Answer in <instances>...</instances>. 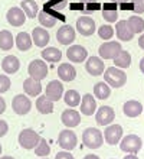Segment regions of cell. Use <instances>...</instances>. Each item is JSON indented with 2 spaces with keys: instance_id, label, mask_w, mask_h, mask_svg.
Returning <instances> with one entry per match:
<instances>
[{
  "instance_id": "obj_46",
  "label": "cell",
  "mask_w": 144,
  "mask_h": 159,
  "mask_svg": "<svg viewBox=\"0 0 144 159\" xmlns=\"http://www.w3.org/2000/svg\"><path fill=\"white\" fill-rule=\"evenodd\" d=\"M124 159H138L136 156V153H128L127 156H124Z\"/></svg>"
},
{
  "instance_id": "obj_37",
  "label": "cell",
  "mask_w": 144,
  "mask_h": 159,
  "mask_svg": "<svg viewBox=\"0 0 144 159\" xmlns=\"http://www.w3.org/2000/svg\"><path fill=\"white\" fill-rule=\"evenodd\" d=\"M98 35H99V38L104 39V41H110V39L114 36V28H112L111 25H103V26H99Z\"/></svg>"
},
{
  "instance_id": "obj_17",
  "label": "cell",
  "mask_w": 144,
  "mask_h": 159,
  "mask_svg": "<svg viewBox=\"0 0 144 159\" xmlns=\"http://www.w3.org/2000/svg\"><path fill=\"white\" fill-rule=\"evenodd\" d=\"M61 120L66 127H76L81 123V114L74 109H66L62 111Z\"/></svg>"
},
{
  "instance_id": "obj_44",
  "label": "cell",
  "mask_w": 144,
  "mask_h": 159,
  "mask_svg": "<svg viewBox=\"0 0 144 159\" xmlns=\"http://www.w3.org/2000/svg\"><path fill=\"white\" fill-rule=\"evenodd\" d=\"M6 111V101L3 97H0V114H3Z\"/></svg>"
},
{
  "instance_id": "obj_30",
  "label": "cell",
  "mask_w": 144,
  "mask_h": 159,
  "mask_svg": "<svg viewBox=\"0 0 144 159\" xmlns=\"http://www.w3.org/2000/svg\"><path fill=\"white\" fill-rule=\"evenodd\" d=\"M111 94V87L107 83H97L94 85V96L98 100H107Z\"/></svg>"
},
{
  "instance_id": "obj_18",
  "label": "cell",
  "mask_w": 144,
  "mask_h": 159,
  "mask_svg": "<svg viewBox=\"0 0 144 159\" xmlns=\"http://www.w3.org/2000/svg\"><path fill=\"white\" fill-rule=\"evenodd\" d=\"M123 111L127 117H131V119L138 117L143 113V106H141L140 101H137V100H128L124 103Z\"/></svg>"
},
{
  "instance_id": "obj_5",
  "label": "cell",
  "mask_w": 144,
  "mask_h": 159,
  "mask_svg": "<svg viewBox=\"0 0 144 159\" xmlns=\"http://www.w3.org/2000/svg\"><path fill=\"white\" fill-rule=\"evenodd\" d=\"M121 51H123V48H121V43H120V42L107 41L99 46L98 52H99V57L103 59H114Z\"/></svg>"
},
{
  "instance_id": "obj_36",
  "label": "cell",
  "mask_w": 144,
  "mask_h": 159,
  "mask_svg": "<svg viewBox=\"0 0 144 159\" xmlns=\"http://www.w3.org/2000/svg\"><path fill=\"white\" fill-rule=\"evenodd\" d=\"M50 153V146L48 145L45 139H41L39 143H37V146L35 148V155L39 156V158H46V156Z\"/></svg>"
},
{
  "instance_id": "obj_9",
  "label": "cell",
  "mask_w": 144,
  "mask_h": 159,
  "mask_svg": "<svg viewBox=\"0 0 144 159\" xmlns=\"http://www.w3.org/2000/svg\"><path fill=\"white\" fill-rule=\"evenodd\" d=\"M115 119V111L110 106H103L95 111V121L99 126H108Z\"/></svg>"
},
{
  "instance_id": "obj_7",
  "label": "cell",
  "mask_w": 144,
  "mask_h": 159,
  "mask_svg": "<svg viewBox=\"0 0 144 159\" xmlns=\"http://www.w3.org/2000/svg\"><path fill=\"white\" fill-rule=\"evenodd\" d=\"M28 72H29V77H32V78L37 80V81H42L48 75V65L42 59H33L32 62L29 64Z\"/></svg>"
},
{
  "instance_id": "obj_33",
  "label": "cell",
  "mask_w": 144,
  "mask_h": 159,
  "mask_svg": "<svg viewBox=\"0 0 144 159\" xmlns=\"http://www.w3.org/2000/svg\"><path fill=\"white\" fill-rule=\"evenodd\" d=\"M127 23L130 26V29L133 30V34H143L144 32V19L140 16H131L127 19Z\"/></svg>"
},
{
  "instance_id": "obj_21",
  "label": "cell",
  "mask_w": 144,
  "mask_h": 159,
  "mask_svg": "<svg viewBox=\"0 0 144 159\" xmlns=\"http://www.w3.org/2000/svg\"><path fill=\"white\" fill-rule=\"evenodd\" d=\"M19 68H20V61L15 55H7L2 61V70L6 74H16L19 71Z\"/></svg>"
},
{
  "instance_id": "obj_34",
  "label": "cell",
  "mask_w": 144,
  "mask_h": 159,
  "mask_svg": "<svg viewBox=\"0 0 144 159\" xmlns=\"http://www.w3.org/2000/svg\"><path fill=\"white\" fill-rule=\"evenodd\" d=\"M81 94H79L76 90H68L65 91V96H63V100L69 107H76V106L81 104Z\"/></svg>"
},
{
  "instance_id": "obj_25",
  "label": "cell",
  "mask_w": 144,
  "mask_h": 159,
  "mask_svg": "<svg viewBox=\"0 0 144 159\" xmlns=\"http://www.w3.org/2000/svg\"><path fill=\"white\" fill-rule=\"evenodd\" d=\"M15 43H16L17 49L19 51H29L32 48V36L28 34V32H19L15 39Z\"/></svg>"
},
{
  "instance_id": "obj_23",
  "label": "cell",
  "mask_w": 144,
  "mask_h": 159,
  "mask_svg": "<svg viewBox=\"0 0 144 159\" xmlns=\"http://www.w3.org/2000/svg\"><path fill=\"white\" fill-rule=\"evenodd\" d=\"M23 90H25L26 96H30V97H36L39 96L42 93V85H41V81L29 77V78L25 80L23 83Z\"/></svg>"
},
{
  "instance_id": "obj_1",
  "label": "cell",
  "mask_w": 144,
  "mask_h": 159,
  "mask_svg": "<svg viewBox=\"0 0 144 159\" xmlns=\"http://www.w3.org/2000/svg\"><path fill=\"white\" fill-rule=\"evenodd\" d=\"M104 80L111 88H120L127 83V74L118 67H110L104 71Z\"/></svg>"
},
{
  "instance_id": "obj_51",
  "label": "cell",
  "mask_w": 144,
  "mask_h": 159,
  "mask_svg": "<svg viewBox=\"0 0 144 159\" xmlns=\"http://www.w3.org/2000/svg\"><path fill=\"white\" fill-rule=\"evenodd\" d=\"M0 156H2V145H0Z\"/></svg>"
},
{
  "instance_id": "obj_16",
  "label": "cell",
  "mask_w": 144,
  "mask_h": 159,
  "mask_svg": "<svg viewBox=\"0 0 144 159\" xmlns=\"http://www.w3.org/2000/svg\"><path fill=\"white\" fill-rule=\"evenodd\" d=\"M6 19L12 26L15 28H19L25 23L26 20V15L25 12L22 10V7H10L7 10V15H6Z\"/></svg>"
},
{
  "instance_id": "obj_10",
  "label": "cell",
  "mask_w": 144,
  "mask_h": 159,
  "mask_svg": "<svg viewBox=\"0 0 144 159\" xmlns=\"http://www.w3.org/2000/svg\"><path fill=\"white\" fill-rule=\"evenodd\" d=\"M76 30H78L82 36H91V35H94V32L97 30L94 19L89 16L78 17V20H76Z\"/></svg>"
},
{
  "instance_id": "obj_45",
  "label": "cell",
  "mask_w": 144,
  "mask_h": 159,
  "mask_svg": "<svg viewBox=\"0 0 144 159\" xmlns=\"http://www.w3.org/2000/svg\"><path fill=\"white\" fill-rule=\"evenodd\" d=\"M138 46H140L141 49H144V34L138 38Z\"/></svg>"
},
{
  "instance_id": "obj_15",
  "label": "cell",
  "mask_w": 144,
  "mask_h": 159,
  "mask_svg": "<svg viewBox=\"0 0 144 159\" xmlns=\"http://www.w3.org/2000/svg\"><path fill=\"white\" fill-rule=\"evenodd\" d=\"M66 57H68V59L72 61V62L79 64V62H84L86 59L88 52H86V49L82 45H72L66 51Z\"/></svg>"
},
{
  "instance_id": "obj_40",
  "label": "cell",
  "mask_w": 144,
  "mask_h": 159,
  "mask_svg": "<svg viewBox=\"0 0 144 159\" xmlns=\"http://www.w3.org/2000/svg\"><path fill=\"white\" fill-rule=\"evenodd\" d=\"M81 3L84 4V10H88V12L99 10V7H101L97 0H81Z\"/></svg>"
},
{
  "instance_id": "obj_49",
  "label": "cell",
  "mask_w": 144,
  "mask_h": 159,
  "mask_svg": "<svg viewBox=\"0 0 144 159\" xmlns=\"http://www.w3.org/2000/svg\"><path fill=\"white\" fill-rule=\"evenodd\" d=\"M84 159H99V158L97 155H86Z\"/></svg>"
},
{
  "instance_id": "obj_28",
  "label": "cell",
  "mask_w": 144,
  "mask_h": 159,
  "mask_svg": "<svg viewBox=\"0 0 144 159\" xmlns=\"http://www.w3.org/2000/svg\"><path fill=\"white\" fill-rule=\"evenodd\" d=\"M103 17L108 23H114L118 19V13H117V6L115 3H107L103 7Z\"/></svg>"
},
{
  "instance_id": "obj_14",
  "label": "cell",
  "mask_w": 144,
  "mask_h": 159,
  "mask_svg": "<svg viewBox=\"0 0 144 159\" xmlns=\"http://www.w3.org/2000/svg\"><path fill=\"white\" fill-rule=\"evenodd\" d=\"M56 39L61 45H71L75 41V29L71 25H63L58 29Z\"/></svg>"
},
{
  "instance_id": "obj_24",
  "label": "cell",
  "mask_w": 144,
  "mask_h": 159,
  "mask_svg": "<svg viewBox=\"0 0 144 159\" xmlns=\"http://www.w3.org/2000/svg\"><path fill=\"white\" fill-rule=\"evenodd\" d=\"M58 75L62 81L65 83H69V81H74L75 77H76V71L72 64H61L58 67Z\"/></svg>"
},
{
  "instance_id": "obj_39",
  "label": "cell",
  "mask_w": 144,
  "mask_h": 159,
  "mask_svg": "<svg viewBox=\"0 0 144 159\" xmlns=\"http://www.w3.org/2000/svg\"><path fill=\"white\" fill-rule=\"evenodd\" d=\"M10 85H12L10 78H9L7 75H4V74H0V94H3V93L9 91Z\"/></svg>"
},
{
  "instance_id": "obj_38",
  "label": "cell",
  "mask_w": 144,
  "mask_h": 159,
  "mask_svg": "<svg viewBox=\"0 0 144 159\" xmlns=\"http://www.w3.org/2000/svg\"><path fill=\"white\" fill-rule=\"evenodd\" d=\"M65 6H66V0H49V2L43 6V9H49V10L61 12Z\"/></svg>"
},
{
  "instance_id": "obj_42",
  "label": "cell",
  "mask_w": 144,
  "mask_h": 159,
  "mask_svg": "<svg viewBox=\"0 0 144 159\" xmlns=\"http://www.w3.org/2000/svg\"><path fill=\"white\" fill-rule=\"evenodd\" d=\"M7 132H9V125L4 120H0V138L6 136Z\"/></svg>"
},
{
  "instance_id": "obj_35",
  "label": "cell",
  "mask_w": 144,
  "mask_h": 159,
  "mask_svg": "<svg viewBox=\"0 0 144 159\" xmlns=\"http://www.w3.org/2000/svg\"><path fill=\"white\" fill-rule=\"evenodd\" d=\"M37 20H39V23H41L43 28H54V26L56 25L58 19L52 16L50 13L42 10V12L37 13Z\"/></svg>"
},
{
  "instance_id": "obj_26",
  "label": "cell",
  "mask_w": 144,
  "mask_h": 159,
  "mask_svg": "<svg viewBox=\"0 0 144 159\" xmlns=\"http://www.w3.org/2000/svg\"><path fill=\"white\" fill-rule=\"evenodd\" d=\"M36 109L41 114H50L54 111V101L46 96H39L36 100Z\"/></svg>"
},
{
  "instance_id": "obj_19",
  "label": "cell",
  "mask_w": 144,
  "mask_h": 159,
  "mask_svg": "<svg viewBox=\"0 0 144 159\" xmlns=\"http://www.w3.org/2000/svg\"><path fill=\"white\" fill-rule=\"evenodd\" d=\"M49 39H50L49 32L46 29H43V28H35L32 30V41L39 48H45L49 43Z\"/></svg>"
},
{
  "instance_id": "obj_48",
  "label": "cell",
  "mask_w": 144,
  "mask_h": 159,
  "mask_svg": "<svg viewBox=\"0 0 144 159\" xmlns=\"http://www.w3.org/2000/svg\"><path fill=\"white\" fill-rule=\"evenodd\" d=\"M112 3H120V4H123V3H127L128 0H111Z\"/></svg>"
},
{
  "instance_id": "obj_4",
  "label": "cell",
  "mask_w": 144,
  "mask_h": 159,
  "mask_svg": "<svg viewBox=\"0 0 144 159\" xmlns=\"http://www.w3.org/2000/svg\"><path fill=\"white\" fill-rule=\"evenodd\" d=\"M41 140V136L39 133H36L35 130L32 129H25L19 133V138H17V142L23 149H35L37 146V143Z\"/></svg>"
},
{
  "instance_id": "obj_31",
  "label": "cell",
  "mask_w": 144,
  "mask_h": 159,
  "mask_svg": "<svg viewBox=\"0 0 144 159\" xmlns=\"http://www.w3.org/2000/svg\"><path fill=\"white\" fill-rule=\"evenodd\" d=\"M42 58L45 59V61H49V62H58L62 58V52L58 48L49 46V48H45V49L42 51Z\"/></svg>"
},
{
  "instance_id": "obj_22",
  "label": "cell",
  "mask_w": 144,
  "mask_h": 159,
  "mask_svg": "<svg viewBox=\"0 0 144 159\" xmlns=\"http://www.w3.org/2000/svg\"><path fill=\"white\" fill-rule=\"evenodd\" d=\"M97 111V101L91 94H85L81 98V113L85 116H92Z\"/></svg>"
},
{
  "instance_id": "obj_8",
  "label": "cell",
  "mask_w": 144,
  "mask_h": 159,
  "mask_svg": "<svg viewBox=\"0 0 144 159\" xmlns=\"http://www.w3.org/2000/svg\"><path fill=\"white\" fill-rule=\"evenodd\" d=\"M78 138L72 130H62L59 136H58V145L63 149V151H72L76 148Z\"/></svg>"
},
{
  "instance_id": "obj_47",
  "label": "cell",
  "mask_w": 144,
  "mask_h": 159,
  "mask_svg": "<svg viewBox=\"0 0 144 159\" xmlns=\"http://www.w3.org/2000/svg\"><path fill=\"white\" fill-rule=\"evenodd\" d=\"M140 71L144 74V58H141V61H140Z\"/></svg>"
},
{
  "instance_id": "obj_13",
  "label": "cell",
  "mask_w": 144,
  "mask_h": 159,
  "mask_svg": "<svg viewBox=\"0 0 144 159\" xmlns=\"http://www.w3.org/2000/svg\"><path fill=\"white\" fill-rule=\"evenodd\" d=\"M45 96L52 101H58L63 97V84L59 80H54L46 85L45 90Z\"/></svg>"
},
{
  "instance_id": "obj_32",
  "label": "cell",
  "mask_w": 144,
  "mask_h": 159,
  "mask_svg": "<svg viewBox=\"0 0 144 159\" xmlns=\"http://www.w3.org/2000/svg\"><path fill=\"white\" fill-rule=\"evenodd\" d=\"M114 65L115 67L121 68V70H125L131 65V55L127 51H121L117 57L114 58Z\"/></svg>"
},
{
  "instance_id": "obj_6",
  "label": "cell",
  "mask_w": 144,
  "mask_h": 159,
  "mask_svg": "<svg viewBox=\"0 0 144 159\" xmlns=\"http://www.w3.org/2000/svg\"><path fill=\"white\" fill-rule=\"evenodd\" d=\"M12 109H13V111L16 114H19V116H25V114H28L29 111H30V109H32V101H30V98H29L28 96H25V94H17L12 100Z\"/></svg>"
},
{
  "instance_id": "obj_20",
  "label": "cell",
  "mask_w": 144,
  "mask_h": 159,
  "mask_svg": "<svg viewBox=\"0 0 144 159\" xmlns=\"http://www.w3.org/2000/svg\"><path fill=\"white\" fill-rule=\"evenodd\" d=\"M115 34H117V38H118L120 41H123V42L131 41L133 36H134L133 30L130 29V26H128L127 20L117 22V25H115Z\"/></svg>"
},
{
  "instance_id": "obj_41",
  "label": "cell",
  "mask_w": 144,
  "mask_h": 159,
  "mask_svg": "<svg viewBox=\"0 0 144 159\" xmlns=\"http://www.w3.org/2000/svg\"><path fill=\"white\" fill-rule=\"evenodd\" d=\"M131 10L137 15L144 13V0H131Z\"/></svg>"
},
{
  "instance_id": "obj_29",
  "label": "cell",
  "mask_w": 144,
  "mask_h": 159,
  "mask_svg": "<svg viewBox=\"0 0 144 159\" xmlns=\"http://www.w3.org/2000/svg\"><path fill=\"white\" fill-rule=\"evenodd\" d=\"M15 45V39L10 30H0V49L2 51H9L12 49Z\"/></svg>"
},
{
  "instance_id": "obj_43",
  "label": "cell",
  "mask_w": 144,
  "mask_h": 159,
  "mask_svg": "<svg viewBox=\"0 0 144 159\" xmlns=\"http://www.w3.org/2000/svg\"><path fill=\"white\" fill-rule=\"evenodd\" d=\"M55 159H75V158L69 153V151H63V152H59V153H56Z\"/></svg>"
},
{
  "instance_id": "obj_50",
  "label": "cell",
  "mask_w": 144,
  "mask_h": 159,
  "mask_svg": "<svg viewBox=\"0 0 144 159\" xmlns=\"http://www.w3.org/2000/svg\"><path fill=\"white\" fill-rule=\"evenodd\" d=\"M0 159H15V158H13V156H2Z\"/></svg>"
},
{
  "instance_id": "obj_12",
  "label": "cell",
  "mask_w": 144,
  "mask_h": 159,
  "mask_svg": "<svg viewBox=\"0 0 144 159\" xmlns=\"http://www.w3.org/2000/svg\"><path fill=\"white\" fill-rule=\"evenodd\" d=\"M85 70H86V72L92 77H97V75L104 74V71H105V65H104L103 58H99V57H89L88 61L85 62Z\"/></svg>"
},
{
  "instance_id": "obj_52",
  "label": "cell",
  "mask_w": 144,
  "mask_h": 159,
  "mask_svg": "<svg viewBox=\"0 0 144 159\" xmlns=\"http://www.w3.org/2000/svg\"><path fill=\"white\" fill-rule=\"evenodd\" d=\"M39 159H48V158H39Z\"/></svg>"
},
{
  "instance_id": "obj_11",
  "label": "cell",
  "mask_w": 144,
  "mask_h": 159,
  "mask_svg": "<svg viewBox=\"0 0 144 159\" xmlns=\"http://www.w3.org/2000/svg\"><path fill=\"white\" fill-rule=\"evenodd\" d=\"M123 138V127L120 125H111V126H107V129L104 130V139H105V142L108 145H117L120 143Z\"/></svg>"
},
{
  "instance_id": "obj_3",
  "label": "cell",
  "mask_w": 144,
  "mask_h": 159,
  "mask_svg": "<svg viewBox=\"0 0 144 159\" xmlns=\"http://www.w3.org/2000/svg\"><path fill=\"white\" fill-rule=\"evenodd\" d=\"M143 146V140L137 134H127L123 140H120V149L125 153H137Z\"/></svg>"
},
{
  "instance_id": "obj_2",
  "label": "cell",
  "mask_w": 144,
  "mask_h": 159,
  "mask_svg": "<svg viewBox=\"0 0 144 159\" xmlns=\"http://www.w3.org/2000/svg\"><path fill=\"white\" fill-rule=\"evenodd\" d=\"M82 142L88 149H98L104 143V134L97 127H88L82 133Z\"/></svg>"
},
{
  "instance_id": "obj_27",
  "label": "cell",
  "mask_w": 144,
  "mask_h": 159,
  "mask_svg": "<svg viewBox=\"0 0 144 159\" xmlns=\"http://www.w3.org/2000/svg\"><path fill=\"white\" fill-rule=\"evenodd\" d=\"M20 7L25 12L26 17H29V19H35L39 13V6L35 0H22Z\"/></svg>"
}]
</instances>
